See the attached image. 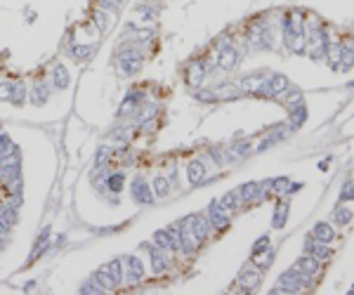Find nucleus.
Returning <instances> with one entry per match:
<instances>
[{"label":"nucleus","mask_w":354,"mask_h":295,"mask_svg":"<svg viewBox=\"0 0 354 295\" xmlns=\"http://www.w3.org/2000/svg\"><path fill=\"white\" fill-rule=\"evenodd\" d=\"M309 286H312V277L302 274L298 267H291V269L276 281L272 293H300L302 288H309Z\"/></svg>","instance_id":"nucleus-1"},{"label":"nucleus","mask_w":354,"mask_h":295,"mask_svg":"<svg viewBox=\"0 0 354 295\" xmlns=\"http://www.w3.org/2000/svg\"><path fill=\"white\" fill-rule=\"evenodd\" d=\"M116 66H118V71H121L123 76H128L130 78V76H135L142 69V55L132 48L123 50L121 55H118V59H116Z\"/></svg>","instance_id":"nucleus-2"},{"label":"nucleus","mask_w":354,"mask_h":295,"mask_svg":"<svg viewBox=\"0 0 354 295\" xmlns=\"http://www.w3.org/2000/svg\"><path fill=\"white\" fill-rule=\"evenodd\" d=\"M130 196H132V201L137 203V206H151L153 203V191L151 187L147 185V179L144 177H132V185H130Z\"/></svg>","instance_id":"nucleus-3"},{"label":"nucleus","mask_w":354,"mask_h":295,"mask_svg":"<svg viewBox=\"0 0 354 295\" xmlns=\"http://www.w3.org/2000/svg\"><path fill=\"white\" fill-rule=\"evenodd\" d=\"M182 224H187V227L191 229V234H194V239H196V243H203V241L208 239V234H210V222H208V217L206 215H191V217H184V220H180Z\"/></svg>","instance_id":"nucleus-4"},{"label":"nucleus","mask_w":354,"mask_h":295,"mask_svg":"<svg viewBox=\"0 0 354 295\" xmlns=\"http://www.w3.org/2000/svg\"><path fill=\"white\" fill-rule=\"evenodd\" d=\"M217 50H220V55H217V69H222V71H232V69L236 66V62H238V52L234 50L232 40H229V38L222 40V43L217 45Z\"/></svg>","instance_id":"nucleus-5"},{"label":"nucleus","mask_w":354,"mask_h":295,"mask_svg":"<svg viewBox=\"0 0 354 295\" xmlns=\"http://www.w3.org/2000/svg\"><path fill=\"white\" fill-rule=\"evenodd\" d=\"M206 217H208V222H210L213 229H225L227 224H229V210L222 208L220 201H210V206H208V210H206Z\"/></svg>","instance_id":"nucleus-6"},{"label":"nucleus","mask_w":354,"mask_h":295,"mask_svg":"<svg viewBox=\"0 0 354 295\" xmlns=\"http://www.w3.org/2000/svg\"><path fill=\"white\" fill-rule=\"evenodd\" d=\"M123 262L128 267V269H125V281H128L130 286L142 283V279H144V264H142V260L137 258V255H128Z\"/></svg>","instance_id":"nucleus-7"},{"label":"nucleus","mask_w":354,"mask_h":295,"mask_svg":"<svg viewBox=\"0 0 354 295\" xmlns=\"http://www.w3.org/2000/svg\"><path fill=\"white\" fill-rule=\"evenodd\" d=\"M177 251H182L184 255H191L196 251V239L191 229L182 222H177Z\"/></svg>","instance_id":"nucleus-8"},{"label":"nucleus","mask_w":354,"mask_h":295,"mask_svg":"<svg viewBox=\"0 0 354 295\" xmlns=\"http://www.w3.org/2000/svg\"><path fill=\"white\" fill-rule=\"evenodd\" d=\"M144 97H147V95L142 93V90H135V93H128V97L123 99L121 109H118V118H125L128 114H137V109H140V104L144 102Z\"/></svg>","instance_id":"nucleus-9"},{"label":"nucleus","mask_w":354,"mask_h":295,"mask_svg":"<svg viewBox=\"0 0 354 295\" xmlns=\"http://www.w3.org/2000/svg\"><path fill=\"white\" fill-rule=\"evenodd\" d=\"M238 196H241V201L248 206V203H260L264 201V194L262 189H260V182H248V185L244 187H238Z\"/></svg>","instance_id":"nucleus-10"},{"label":"nucleus","mask_w":354,"mask_h":295,"mask_svg":"<svg viewBox=\"0 0 354 295\" xmlns=\"http://www.w3.org/2000/svg\"><path fill=\"white\" fill-rule=\"evenodd\" d=\"M260 281H262L260 269H244L241 277H238V286H241V290H246V293H253L255 288H260Z\"/></svg>","instance_id":"nucleus-11"},{"label":"nucleus","mask_w":354,"mask_h":295,"mask_svg":"<svg viewBox=\"0 0 354 295\" xmlns=\"http://www.w3.org/2000/svg\"><path fill=\"white\" fill-rule=\"evenodd\" d=\"M187 182L189 185H201L203 179H206V163H203L201 158H194V161H189L187 163Z\"/></svg>","instance_id":"nucleus-12"},{"label":"nucleus","mask_w":354,"mask_h":295,"mask_svg":"<svg viewBox=\"0 0 354 295\" xmlns=\"http://www.w3.org/2000/svg\"><path fill=\"white\" fill-rule=\"evenodd\" d=\"M50 234H52V229L45 227L43 232H40V236L36 239V243H33V251H31L29 255V262H33V260H38L40 255H43L45 251H50L52 248V241H50Z\"/></svg>","instance_id":"nucleus-13"},{"label":"nucleus","mask_w":354,"mask_h":295,"mask_svg":"<svg viewBox=\"0 0 354 295\" xmlns=\"http://www.w3.org/2000/svg\"><path fill=\"white\" fill-rule=\"evenodd\" d=\"M149 262H151V269H153V274H163L170 264H168V258H165V251L163 248H159V246H153V248H149Z\"/></svg>","instance_id":"nucleus-14"},{"label":"nucleus","mask_w":354,"mask_h":295,"mask_svg":"<svg viewBox=\"0 0 354 295\" xmlns=\"http://www.w3.org/2000/svg\"><path fill=\"white\" fill-rule=\"evenodd\" d=\"M50 95H52V85H50L48 80H36L33 83V90H31V102L33 104H45L50 99Z\"/></svg>","instance_id":"nucleus-15"},{"label":"nucleus","mask_w":354,"mask_h":295,"mask_svg":"<svg viewBox=\"0 0 354 295\" xmlns=\"http://www.w3.org/2000/svg\"><path fill=\"white\" fill-rule=\"evenodd\" d=\"M305 251L309 253V255H314V258H319V260H328L330 255H333V251H330L326 243H321V241H317L314 236H307V241H305Z\"/></svg>","instance_id":"nucleus-16"},{"label":"nucleus","mask_w":354,"mask_h":295,"mask_svg":"<svg viewBox=\"0 0 354 295\" xmlns=\"http://www.w3.org/2000/svg\"><path fill=\"white\" fill-rule=\"evenodd\" d=\"M302 274H307V277H317L319 269H321V262H319V258H314V255H302V258L298 260V264H295Z\"/></svg>","instance_id":"nucleus-17"},{"label":"nucleus","mask_w":354,"mask_h":295,"mask_svg":"<svg viewBox=\"0 0 354 295\" xmlns=\"http://www.w3.org/2000/svg\"><path fill=\"white\" fill-rule=\"evenodd\" d=\"M213 93L217 99H241L244 97V90L238 85H234V83H222V85L215 87Z\"/></svg>","instance_id":"nucleus-18"},{"label":"nucleus","mask_w":354,"mask_h":295,"mask_svg":"<svg viewBox=\"0 0 354 295\" xmlns=\"http://www.w3.org/2000/svg\"><path fill=\"white\" fill-rule=\"evenodd\" d=\"M92 52H95V45L92 43H74L69 48V55L74 57L76 62H87L92 57Z\"/></svg>","instance_id":"nucleus-19"},{"label":"nucleus","mask_w":354,"mask_h":295,"mask_svg":"<svg viewBox=\"0 0 354 295\" xmlns=\"http://www.w3.org/2000/svg\"><path fill=\"white\" fill-rule=\"evenodd\" d=\"M69 83H71V76H69L67 66L64 64H55V69H52V85L57 90H67Z\"/></svg>","instance_id":"nucleus-20"},{"label":"nucleus","mask_w":354,"mask_h":295,"mask_svg":"<svg viewBox=\"0 0 354 295\" xmlns=\"http://www.w3.org/2000/svg\"><path fill=\"white\" fill-rule=\"evenodd\" d=\"M312 236L317 241H321V243H330V241L336 239V232H333V227H330L328 222H319L312 229Z\"/></svg>","instance_id":"nucleus-21"},{"label":"nucleus","mask_w":354,"mask_h":295,"mask_svg":"<svg viewBox=\"0 0 354 295\" xmlns=\"http://www.w3.org/2000/svg\"><path fill=\"white\" fill-rule=\"evenodd\" d=\"M10 166H21V149L17 144H12L5 154L0 156V168H10Z\"/></svg>","instance_id":"nucleus-22"},{"label":"nucleus","mask_w":354,"mask_h":295,"mask_svg":"<svg viewBox=\"0 0 354 295\" xmlns=\"http://www.w3.org/2000/svg\"><path fill=\"white\" fill-rule=\"evenodd\" d=\"M288 90V78L283 74H274L269 76V93H272V97H279V95H283Z\"/></svg>","instance_id":"nucleus-23"},{"label":"nucleus","mask_w":354,"mask_h":295,"mask_svg":"<svg viewBox=\"0 0 354 295\" xmlns=\"http://www.w3.org/2000/svg\"><path fill=\"white\" fill-rule=\"evenodd\" d=\"M123 185H125V172H109L106 175V191L109 194H121Z\"/></svg>","instance_id":"nucleus-24"},{"label":"nucleus","mask_w":354,"mask_h":295,"mask_svg":"<svg viewBox=\"0 0 354 295\" xmlns=\"http://www.w3.org/2000/svg\"><path fill=\"white\" fill-rule=\"evenodd\" d=\"M153 243H156L159 248H163V251H177L175 239L170 236V232H168V229H159V232L153 234Z\"/></svg>","instance_id":"nucleus-25"},{"label":"nucleus","mask_w":354,"mask_h":295,"mask_svg":"<svg viewBox=\"0 0 354 295\" xmlns=\"http://www.w3.org/2000/svg\"><path fill=\"white\" fill-rule=\"evenodd\" d=\"M0 220L7 222L10 227H14L19 222V206L14 203H5V206H0Z\"/></svg>","instance_id":"nucleus-26"},{"label":"nucleus","mask_w":354,"mask_h":295,"mask_svg":"<svg viewBox=\"0 0 354 295\" xmlns=\"http://www.w3.org/2000/svg\"><path fill=\"white\" fill-rule=\"evenodd\" d=\"M104 269H106V271L111 274V277H114L116 286H121L123 279H125V269H123V260H121V258H114L109 264H104Z\"/></svg>","instance_id":"nucleus-27"},{"label":"nucleus","mask_w":354,"mask_h":295,"mask_svg":"<svg viewBox=\"0 0 354 295\" xmlns=\"http://www.w3.org/2000/svg\"><path fill=\"white\" fill-rule=\"evenodd\" d=\"M286 220H288V203L279 201V203H276V208H274V217H272V227H274V229H283Z\"/></svg>","instance_id":"nucleus-28"},{"label":"nucleus","mask_w":354,"mask_h":295,"mask_svg":"<svg viewBox=\"0 0 354 295\" xmlns=\"http://www.w3.org/2000/svg\"><path fill=\"white\" fill-rule=\"evenodd\" d=\"M220 206L225 210H229V213H234V210H238L241 206H244V201H241V196H238V191H229V194H225V196L220 198Z\"/></svg>","instance_id":"nucleus-29"},{"label":"nucleus","mask_w":354,"mask_h":295,"mask_svg":"<svg viewBox=\"0 0 354 295\" xmlns=\"http://www.w3.org/2000/svg\"><path fill=\"white\" fill-rule=\"evenodd\" d=\"M340 50H342V45L340 43H328V48H326V59H328V64H330V69L333 71H338L340 69Z\"/></svg>","instance_id":"nucleus-30"},{"label":"nucleus","mask_w":354,"mask_h":295,"mask_svg":"<svg viewBox=\"0 0 354 295\" xmlns=\"http://www.w3.org/2000/svg\"><path fill=\"white\" fill-rule=\"evenodd\" d=\"M340 69L338 71H349V69L354 66V45H342V50H340Z\"/></svg>","instance_id":"nucleus-31"},{"label":"nucleus","mask_w":354,"mask_h":295,"mask_svg":"<svg viewBox=\"0 0 354 295\" xmlns=\"http://www.w3.org/2000/svg\"><path fill=\"white\" fill-rule=\"evenodd\" d=\"M24 102H26V85L21 83V80H14V85H12V95H10V104L21 106Z\"/></svg>","instance_id":"nucleus-32"},{"label":"nucleus","mask_w":354,"mask_h":295,"mask_svg":"<svg viewBox=\"0 0 354 295\" xmlns=\"http://www.w3.org/2000/svg\"><path fill=\"white\" fill-rule=\"evenodd\" d=\"M92 277L97 279V281H99V286H102L104 290H116V288H118V286H116V281H114V277H111V274H109V271H106V269H104V267H102V269H97V271H95Z\"/></svg>","instance_id":"nucleus-33"},{"label":"nucleus","mask_w":354,"mask_h":295,"mask_svg":"<svg viewBox=\"0 0 354 295\" xmlns=\"http://www.w3.org/2000/svg\"><path fill=\"white\" fill-rule=\"evenodd\" d=\"M151 187H153V194H156V196H168V194H170V179L165 177V175H156Z\"/></svg>","instance_id":"nucleus-34"},{"label":"nucleus","mask_w":354,"mask_h":295,"mask_svg":"<svg viewBox=\"0 0 354 295\" xmlns=\"http://www.w3.org/2000/svg\"><path fill=\"white\" fill-rule=\"evenodd\" d=\"M78 293L80 295H102L104 293V288L99 286V281L95 277H90L87 281H83L80 283V288H78Z\"/></svg>","instance_id":"nucleus-35"},{"label":"nucleus","mask_w":354,"mask_h":295,"mask_svg":"<svg viewBox=\"0 0 354 295\" xmlns=\"http://www.w3.org/2000/svg\"><path fill=\"white\" fill-rule=\"evenodd\" d=\"M0 179L10 185V182H17L21 179V166H10V168H0Z\"/></svg>","instance_id":"nucleus-36"},{"label":"nucleus","mask_w":354,"mask_h":295,"mask_svg":"<svg viewBox=\"0 0 354 295\" xmlns=\"http://www.w3.org/2000/svg\"><path fill=\"white\" fill-rule=\"evenodd\" d=\"M305 121H307V109H305V104H302V106H295V109H291V128L298 130L300 125L305 123Z\"/></svg>","instance_id":"nucleus-37"},{"label":"nucleus","mask_w":354,"mask_h":295,"mask_svg":"<svg viewBox=\"0 0 354 295\" xmlns=\"http://www.w3.org/2000/svg\"><path fill=\"white\" fill-rule=\"evenodd\" d=\"M111 154H114V149H111V147H99L97 154H95V170H97V168H106Z\"/></svg>","instance_id":"nucleus-38"},{"label":"nucleus","mask_w":354,"mask_h":295,"mask_svg":"<svg viewBox=\"0 0 354 295\" xmlns=\"http://www.w3.org/2000/svg\"><path fill=\"white\" fill-rule=\"evenodd\" d=\"M203 78H206L203 62H194V64H191V69H189V83H191V85H198Z\"/></svg>","instance_id":"nucleus-39"},{"label":"nucleus","mask_w":354,"mask_h":295,"mask_svg":"<svg viewBox=\"0 0 354 295\" xmlns=\"http://www.w3.org/2000/svg\"><path fill=\"white\" fill-rule=\"evenodd\" d=\"M229 154L236 156V158H244V156L251 154V142H234L232 147H229Z\"/></svg>","instance_id":"nucleus-40"},{"label":"nucleus","mask_w":354,"mask_h":295,"mask_svg":"<svg viewBox=\"0 0 354 295\" xmlns=\"http://www.w3.org/2000/svg\"><path fill=\"white\" fill-rule=\"evenodd\" d=\"M333 222L340 224V227H347L349 222H352V210L349 208H336V213H333Z\"/></svg>","instance_id":"nucleus-41"},{"label":"nucleus","mask_w":354,"mask_h":295,"mask_svg":"<svg viewBox=\"0 0 354 295\" xmlns=\"http://www.w3.org/2000/svg\"><path fill=\"white\" fill-rule=\"evenodd\" d=\"M288 187H291V179H288V177H276V179H272V189H274V194H286Z\"/></svg>","instance_id":"nucleus-42"},{"label":"nucleus","mask_w":354,"mask_h":295,"mask_svg":"<svg viewBox=\"0 0 354 295\" xmlns=\"http://www.w3.org/2000/svg\"><path fill=\"white\" fill-rule=\"evenodd\" d=\"M269 251V236H260V239L253 243V255H260V253H267Z\"/></svg>","instance_id":"nucleus-43"},{"label":"nucleus","mask_w":354,"mask_h":295,"mask_svg":"<svg viewBox=\"0 0 354 295\" xmlns=\"http://www.w3.org/2000/svg\"><path fill=\"white\" fill-rule=\"evenodd\" d=\"M291 50H293L295 55H307V38L305 36H298L293 40V45H291Z\"/></svg>","instance_id":"nucleus-44"},{"label":"nucleus","mask_w":354,"mask_h":295,"mask_svg":"<svg viewBox=\"0 0 354 295\" xmlns=\"http://www.w3.org/2000/svg\"><path fill=\"white\" fill-rule=\"evenodd\" d=\"M340 201H354V182H352V179H347V182H345V187H342Z\"/></svg>","instance_id":"nucleus-45"},{"label":"nucleus","mask_w":354,"mask_h":295,"mask_svg":"<svg viewBox=\"0 0 354 295\" xmlns=\"http://www.w3.org/2000/svg\"><path fill=\"white\" fill-rule=\"evenodd\" d=\"M196 99L203 102V104H213V102H217V97H215L213 90H198V93H196Z\"/></svg>","instance_id":"nucleus-46"},{"label":"nucleus","mask_w":354,"mask_h":295,"mask_svg":"<svg viewBox=\"0 0 354 295\" xmlns=\"http://www.w3.org/2000/svg\"><path fill=\"white\" fill-rule=\"evenodd\" d=\"M12 80H0V99L10 102V95H12Z\"/></svg>","instance_id":"nucleus-47"},{"label":"nucleus","mask_w":354,"mask_h":295,"mask_svg":"<svg viewBox=\"0 0 354 295\" xmlns=\"http://www.w3.org/2000/svg\"><path fill=\"white\" fill-rule=\"evenodd\" d=\"M95 21H97L99 31H106V26H109V17L104 10H95Z\"/></svg>","instance_id":"nucleus-48"},{"label":"nucleus","mask_w":354,"mask_h":295,"mask_svg":"<svg viewBox=\"0 0 354 295\" xmlns=\"http://www.w3.org/2000/svg\"><path fill=\"white\" fill-rule=\"evenodd\" d=\"M302 99H305V97H302V93H298V90H295V93L286 99V106H288V109H295V106H302Z\"/></svg>","instance_id":"nucleus-49"},{"label":"nucleus","mask_w":354,"mask_h":295,"mask_svg":"<svg viewBox=\"0 0 354 295\" xmlns=\"http://www.w3.org/2000/svg\"><path fill=\"white\" fill-rule=\"evenodd\" d=\"M99 3V10H104V12H111V10H116V3L118 0H97Z\"/></svg>","instance_id":"nucleus-50"},{"label":"nucleus","mask_w":354,"mask_h":295,"mask_svg":"<svg viewBox=\"0 0 354 295\" xmlns=\"http://www.w3.org/2000/svg\"><path fill=\"white\" fill-rule=\"evenodd\" d=\"M10 147H12V142H10V137H7L5 132H0V156L5 154V151H7Z\"/></svg>","instance_id":"nucleus-51"},{"label":"nucleus","mask_w":354,"mask_h":295,"mask_svg":"<svg viewBox=\"0 0 354 295\" xmlns=\"http://www.w3.org/2000/svg\"><path fill=\"white\" fill-rule=\"evenodd\" d=\"M210 154H213V161L217 163V166H225V158H222V154L217 151V149H210Z\"/></svg>","instance_id":"nucleus-52"},{"label":"nucleus","mask_w":354,"mask_h":295,"mask_svg":"<svg viewBox=\"0 0 354 295\" xmlns=\"http://www.w3.org/2000/svg\"><path fill=\"white\" fill-rule=\"evenodd\" d=\"M0 234H3V236H10V234H12V227H10L7 222H3V220H0Z\"/></svg>","instance_id":"nucleus-53"},{"label":"nucleus","mask_w":354,"mask_h":295,"mask_svg":"<svg viewBox=\"0 0 354 295\" xmlns=\"http://www.w3.org/2000/svg\"><path fill=\"white\" fill-rule=\"evenodd\" d=\"M36 286H38L36 281H29V283L24 286V290H26V293H33V290H36Z\"/></svg>","instance_id":"nucleus-54"},{"label":"nucleus","mask_w":354,"mask_h":295,"mask_svg":"<svg viewBox=\"0 0 354 295\" xmlns=\"http://www.w3.org/2000/svg\"><path fill=\"white\" fill-rule=\"evenodd\" d=\"M7 239H10V236H3V234H0V251H5V246H7Z\"/></svg>","instance_id":"nucleus-55"},{"label":"nucleus","mask_w":354,"mask_h":295,"mask_svg":"<svg viewBox=\"0 0 354 295\" xmlns=\"http://www.w3.org/2000/svg\"><path fill=\"white\" fill-rule=\"evenodd\" d=\"M118 3H125V0H118Z\"/></svg>","instance_id":"nucleus-56"}]
</instances>
